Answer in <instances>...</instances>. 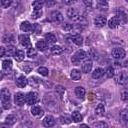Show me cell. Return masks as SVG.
<instances>
[{
    "label": "cell",
    "mask_w": 128,
    "mask_h": 128,
    "mask_svg": "<svg viewBox=\"0 0 128 128\" xmlns=\"http://www.w3.org/2000/svg\"><path fill=\"white\" fill-rule=\"evenodd\" d=\"M10 99H11L10 91L7 88H2L1 89V102H2V107L4 109H9L11 107Z\"/></svg>",
    "instance_id": "6da1fadb"
},
{
    "label": "cell",
    "mask_w": 128,
    "mask_h": 128,
    "mask_svg": "<svg viewBox=\"0 0 128 128\" xmlns=\"http://www.w3.org/2000/svg\"><path fill=\"white\" fill-rule=\"evenodd\" d=\"M86 56H87V54H86V52H85L84 50H78V51H76L75 54L72 56L71 61H72V63H73L74 65H79V64H80V61L84 60V59L86 58Z\"/></svg>",
    "instance_id": "7a4b0ae2"
},
{
    "label": "cell",
    "mask_w": 128,
    "mask_h": 128,
    "mask_svg": "<svg viewBox=\"0 0 128 128\" xmlns=\"http://www.w3.org/2000/svg\"><path fill=\"white\" fill-rule=\"evenodd\" d=\"M115 82L119 85H125L128 82V75L125 72H119L115 77Z\"/></svg>",
    "instance_id": "3957f363"
},
{
    "label": "cell",
    "mask_w": 128,
    "mask_h": 128,
    "mask_svg": "<svg viewBox=\"0 0 128 128\" xmlns=\"http://www.w3.org/2000/svg\"><path fill=\"white\" fill-rule=\"evenodd\" d=\"M111 55H112V57L115 58V59H122V58H124V56H125V51H124L123 48L117 47V48L112 49Z\"/></svg>",
    "instance_id": "277c9868"
},
{
    "label": "cell",
    "mask_w": 128,
    "mask_h": 128,
    "mask_svg": "<svg viewBox=\"0 0 128 128\" xmlns=\"http://www.w3.org/2000/svg\"><path fill=\"white\" fill-rule=\"evenodd\" d=\"M38 100V95L36 92H29L27 95H26V103L28 105H32V104H35Z\"/></svg>",
    "instance_id": "5b68a950"
},
{
    "label": "cell",
    "mask_w": 128,
    "mask_h": 128,
    "mask_svg": "<svg viewBox=\"0 0 128 128\" xmlns=\"http://www.w3.org/2000/svg\"><path fill=\"white\" fill-rule=\"evenodd\" d=\"M18 39H19V42H20V44H21L22 46H24V47H26V48H28V49L32 47L29 36H27V35H20Z\"/></svg>",
    "instance_id": "8992f818"
},
{
    "label": "cell",
    "mask_w": 128,
    "mask_h": 128,
    "mask_svg": "<svg viewBox=\"0 0 128 128\" xmlns=\"http://www.w3.org/2000/svg\"><path fill=\"white\" fill-rule=\"evenodd\" d=\"M14 101H15V103H16L18 106H22V105H24V103L26 102V95H24V94L21 93V92L16 93V94H15V97H14Z\"/></svg>",
    "instance_id": "52a82bcc"
},
{
    "label": "cell",
    "mask_w": 128,
    "mask_h": 128,
    "mask_svg": "<svg viewBox=\"0 0 128 128\" xmlns=\"http://www.w3.org/2000/svg\"><path fill=\"white\" fill-rule=\"evenodd\" d=\"M50 18L53 22H61L63 20V15L62 13H60L59 11L55 10V11H52L51 14H50Z\"/></svg>",
    "instance_id": "ba28073f"
},
{
    "label": "cell",
    "mask_w": 128,
    "mask_h": 128,
    "mask_svg": "<svg viewBox=\"0 0 128 128\" xmlns=\"http://www.w3.org/2000/svg\"><path fill=\"white\" fill-rule=\"evenodd\" d=\"M20 29L24 32H31L34 30V25L30 24L28 21H23L20 24Z\"/></svg>",
    "instance_id": "9c48e42d"
},
{
    "label": "cell",
    "mask_w": 128,
    "mask_h": 128,
    "mask_svg": "<svg viewBox=\"0 0 128 128\" xmlns=\"http://www.w3.org/2000/svg\"><path fill=\"white\" fill-rule=\"evenodd\" d=\"M43 125H44L45 127H48V128L54 126V125H55V119H54V117L51 116V115H47V116L43 119Z\"/></svg>",
    "instance_id": "30bf717a"
},
{
    "label": "cell",
    "mask_w": 128,
    "mask_h": 128,
    "mask_svg": "<svg viewBox=\"0 0 128 128\" xmlns=\"http://www.w3.org/2000/svg\"><path fill=\"white\" fill-rule=\"evenodd\" d=\"M107 23V19L105 16H97L94 19V24L97 27H103Z\"/></svg>",
    "instance_id": "8fae6325"
},
{
    "label": "cell",
    "mask_w": 128,
    "mask_h": 128,
    "mask_svg": "<svg viewBox=\"0 0 128 128\" xmlns=\"http://www.w3.org/2000/svg\"><path fill=\"white\" fill-rule=\"evenodd\" d=\"M70 39H71V41H72L74 44H76L77 46H81V45L83 44V38H82V36H81L80 34L71 35V36H70Z\"/></svg>",
    "instance_id": "7c38bea8"
},
{
    "label": "cell",
    "mask_w": 128,
    "mask_h": 128,
    "mask_svg": "<svg viewBox=\"0 0 128 128\" xmlns=\"http://www.w3.org/2000/svg\"><path fill=\"white\" fill-rule=\"evenodd\" d=\"M121 23V21H120V19L117 17V16H114V17H112L109 21H108V26H109V28H116L119 24Z\"/></svg>",
    "instance_id": "4fadbf2b"
},
{
    "label": "cell",
    "mask_w": 128,
    "mask_h": 128,
    "mask_svg": "<svg viewBox=\"0 0 128 128\" xmlns=\"http://www.w3.org/2000/svg\"><path fill=\"white\" fill-rule=\"evenodd\" d=\"M27 83H28V80H27L23 75L19 76V77L16 79V85H17L18 87H20V88H24V87L27 85Z\"/></svg>",
    "instance_id": "5bb4252c"
},
{
    "label": "cell",
    "mask_w": 128,
    "mask_h": 128,
    "mask_svg": "<svg viewBox=\"0 0 128 128\" xmlns=\"http://www.w3.org/2000/svg\"><path fill=\"white\" fill-rule=\"evenodd\" d=\"M78 14H79V12H78L75 8H73V7L68 8L67 11H66V15H67V17H68L69 19H71V20H73Z\"/></svg>",
    "instance_id": "9a60e30c"
},
{
    "label": "cell",
    "mask_w": 128,
    "mask_h": 128,
    "mask_svg": "<svg viewBox=\"0 0 128 128\" xmlns=\"http://www.w3.org/2000/svg\"><path fill=\"white\" fill-rule=\"evenodd\" d=\"M92 69V62L91 60H86L83 64H82V72L83 73H88L90 72Z\"/></svg>",
    "instance_id": "2e32d148"
},
{
    "label": "cell",
    "mask_w": 128,
    "mask_h": 128,
    "mask_svg": "<svg viewBox=\"0 0 128 128\" xmlns=\"http://www.w3.org/2000/svg\"><path fill=\"white\" fill-rule=\"evenodd\" d=\"M104 75V70L102 68H96L93 72H92V78L94 79H99Z\"/></svg>",
    "instance_id": "e0dca14e"
},
{
    "label": "cell",
    "mask_w": 128,
    "mask_h": 128,
    "mask_svg": "<svg viewBox=\"0 0 128 128\" xmlns=\"http://www.w3.org/2000/svg\"><path fill=\"white\" fill-rule=\"evenodd\" d=\"M70 76H71L72 80H74V81H78V80L81 79V72H80V70L73 69V70L71 71V73H70Z\"/></svg>",
    "instance_id": "ac0fdd59"
},
{
    "label": "cell",
    "mask_w": 128,
    "mask_h": 128,
    "mask_svg": "<svg viewBox=\"0 0 128 128\" xmlns=\"http://www.w3.org/2000/svg\"><path fill=\"white\" fill-rule=\"evenodd\" d=\"M50 50H51V53L54 54V55H60V54L63 53V48H62L61 46H59V45H54V46H52V47L50 48Z\"/></svg>",
    "instance_id": "d6986e66"
},
{
    "label": "cell",
    "mask_w": 128,
    "mask_h": 128,
    "mask_svg": "<svg viewBox=\"0 0 128 128\" xmlns=\"http://www.w3.org/2000/svg\"><path fill=\"white\" fill-rule=\"evenodd\" d=\"M95 114L98 115V116H103L105 114V107L103 104H98L95 108Z\"/></svg>",
    "instance_id": "ffe728a7"
},
{
    "label": "cell",
    "mask_w": 128,
    "mask_h": 128,
    "mask_svg": "<svg viewBox=\"0 0 128 128\" xmlns=\"http://www.w3.org/2000/svg\"><path fill=\"white\" fill-rule=\"evenodd\" d=\"M31 113L34 116H41L43 114V109L40 106H33L31 108Z\"/></svg>",
    "instance_id": "44dd1931"
},
{
    "label": "cell",
    "mask_w": 128,
    "mask_h": 128,
    "mask_svg": "<svg viewBox=\"0 0 128 128\" xmlns=\"http://www.w3.org/2000/svg\"><path fill=\"white\" fill-rule=\"evenodd\" d=\"M36 48H37L39 51H45L46 48H47V42L44 41V40H39V41L36 43Z\"/></svg>",
    "instance_id": "7402d4cb"
},
{
    "label": "cell",
    "mask_w": 128,
    "mask_h": 128,
    "mask_svg": "<svg viewBox=\"0 0 128 128\" xmlns=\"http://www.w3.org/2000/svg\"><path fill=\"white\" fill-rule=\"evenodd\" d=\"M24 57H25V53H24V51H22V50H17L16 53H15V55H14L15 60L18 61V62L23 61V60H24Z\"/></svg>",
    "instance_id": "603a6c76"
},
{
    "label": "cell",
    "mask_w": 128,
    "mask_h": 128,
    "mask_svg": "<svg viewBox=\"0 0 128 128\" xmlns=\"http://www.w3.org/2000/svg\"><path fill=\"white\" fill-rule=\"evenodd\" d=\"M45 40H46V42L52 44V43H55V42H56L57 38H56L55 34H53V33H47V34L45 35Z\"/></svg>",
    "instance_id": "cb8c5ba5"
},
{
    "label": "cell",
    "mask_w": 128,
    "mask_h": 128,
    "mask_svg": "<svg viewBox=\"0 0 128 128\" xmlns=\"http://www.w3.org/2000/svg\"><path fill=\"white\" fill-rule=\"evenodd\" d=\"M75 95L78 97V98H83L85 96V89L81 86H78L75 88Z\"/></svg>",
    "instance_id": "d4e9b609"
},
{
    "label": "cell",
    "mask_w": 128,
    "mask_h": 128,
    "mask_svg": "<svg viewBox=\"0 0 128 128\" xmlns=\"http://www.w3.org/2000/svg\"><path fill=\"white\" fill-rule=\"evenodd\" d=\"M71 118H72V120H73L74 122H76V123L82 121V119H83L82 115H81L78 111H74V112H72V116H71Z\"/></svg>",
    "instance_id": "484cf974"
},
{
    "label": "cell",
    "mask_w": 128,
    "mask_h": 128,
    "mask_svg": "<svg viewBox=\"0 0 128 128\" xmlns=\"http://www.w3.org/2000/svg\"><path fill=\"white\" fill-rule=\"evenodd\" d=\"M11 67H12V61L10 59L3 60V62H2V68L4 70H10Z\"/></svg>",
    "instance_id": "4316f807"
},
{
    "label": "cell",
    "mask_w": 128,
    "mask_h": 128,
    "mask_svg": "<svg viewBox=\"0 0 128 128\" xmlns=\"http://www.w3.org/2000/svg\"><path fill=\"white\" fill-rule=\"evenodd\" d=\"M96 5H97V7H98L100 10H107V8H108V3H107L106 1H103V0L98 1V2L96 3Z\"/></svg>",
    "instance_id": "83f0119b"
},
{
    "label": "cell",
    "mask_w": 128,
    "mask_h": 128,
    "mask_svg": "<svg viewBox=\"0 0 128 128\" xmlns=\"http://www.w3.org/2000/svg\"><path fill=\"white\" fill-rule=\"evenodd\" d=\"M22 69L24 70V72L25 73H30L31 71H32V69H33V67H32V65H31V63H29V62H25L23 65H22Z\"/></svg>",
    "instance_id": "f1b7e54d"
},
{
    "label": "cell",
    "mask_w": 128,
    "mask_h": 128,
    "mask_svg": "<svg viewBox=\"0 0 128 128\" xmlns=\"http://www.w3.org/2000/svg\"><path fill=\"white\" fill-rule=\"evenodd\" d=\"M15 122H16V117L14 115H8L5 119V123L8 125H13L15 124Z\"/></svg>",
    "instance_id": "f546056e"
},
{
    "label": "cell",
    "mask_w": 128,
    "mask_h": 128,
    "mask_svg": "<svg viewBox=\"0 0 128 128\" xmlns=\"http://www.w3.org/2000/svg\"><path fill=\"white\" fill-rule=\"evenodd\" d=\"M88 56H89V58L92 59V60H97V59H98V53H97V51L94 50V49H90V50L88 51Z\"/></svg>",
    "instance_id": "4dcf8cb0"
},
{
    "label": "cell",
    "mask_w": 128,
    "mask_h": 128,
    "mask_svg": "<svg viewBox=\"0 0 128 128\" xmlns=\"http://www.w3.org/2000/svg\"><path fill=\"white\" fill-rule=\"evenodd\" d=\"M27 56L29 58H35L37 56V50L35 48H33V47L29 48L28 51H27Z\"/></svg>",
    "instance_id": "1f68e13d"
},
{
    "label": "cell",
    "mask_w": 128,
    "mask_h": 128,
    "mask_svg": "<svg viewBox=\"0 0 128 128\" xmlns=\"http://www.w3.org/2000/svg\"><path fill=\"white\" fill-rule=\"evenodd\" d=\"M13 40H14V37L11 34H5L3 36V38H2V41L4 43H8V44L11 43V42H13Z\"/></svg>",
    "instance_id": "d6a6232c"
},
{
    "label": "cell",
    "mask_w": 128,
    "mask_h": 128,
    "mask_svg": "<svg viewBox=\"0 0 128 128\" xmlns=\"http://www.w3.org/2000/svg\"><path fill=\"white\" fill-rule=\"evenodd\" d=\"M105 73H106V76H107L108 78H112V77H114V75H115V69L110 66V67H108V68L106 69Z\"/></svg>",
    "instance_id": "836d02e7"
},
{
    "label": "cell",
    "mask_w": 128,
    "mask_h": 128,
    "mask_svg": "<svg viewBox=\"0 0 128 128\" xmlns=\"http://www.w3.org/2000/svg\"><path fill=\"white\" fill-rule=\"evenodd\" d=\"M44 5V2L43 1H34L32 3V6L34 7V10H41L42 6Z\"/></svg>",
    "instance_id": "e575fe53"
},
{
    "label": "cell",
    "mask_w": 128,
    "mask_h": 128,
    "mask_svg": "<svg viewBox=\"0 0 128 128\" xmlns=\"http://www.w3.org/2000/svg\"><path fill=\"white\" fill-rule=\"evenodd\" d=\"M17 50H15V47L14 46H8V48L6 49V54L8 56H14L15 53H16Z\"/></svg>",
    "instance_id": "d590c367"
},
{
    "label": "cell",
    "mask_w": 128,
    "mask_h": 128,
    "mask_svg": "<svg viewBox=\"0 0 128 128\" xmlns=\"http://www.w3.org/2000/svg\"><path fill=\"white\" fill-rule=\"evenodd\" d=\"M37 71L42 76H48V74H49V71H48V69L46 67H39Z\"/></svg>",
    "instance_id": "8d00e7d4"
},
{
    "label": "cell",
    "mask_w": 128,
    "mask_h": 128,
    "mask_svg": "<svg viewBox=\"0 0 128 128\" xmlns=\"http://www.w3.org/2000/svg\"><path fill=\"white\" fill-rule=\"evenodd\" d=\"M120 118L124 123H128V112L127 111H122L120 113Z\"/></svg>",
    "instance_id": "74e56055"
},
{
    "label": "cell",
    "mask_w": 128,
    "mask_h": 128,
    "mask_svg": "<svg viewBox=\"0 0 128 128\" xmlns=\"http://www.w3.org/2000/svg\"><path fill=\"white\" fill-rule=\"evenodd\" d=\"M62 29L67 31V32H69V31H71L73 29V25L70 24V23H63L62 24Z\"/></svg>",
    "instance_id": "f35d334b"
},
{
    "label": "cell",
    "mask_w": 128,
    "mask_h": 128,
    "mask_svg": "<svg viewBox=\"0 0 128 128\" xmlns=\"http://www.w3.org/2000/svg\"><path fill=\"white\" fill-rule=\"evenodd\" d=\"M94 127L95 128H108V125L103 121H99L94 124Z\"/></svg>",
    "instance_id": "ab89813d"
},
{
    "label": "cell",
    "mask_w": 128,
    "mask_h": 128,
    "mask_svg": "<svg viewBox=\"0 0 128 128\" xmlns=\"http://www.w3.org/2000/svg\"><path fill=\"white\" fill-rule=\"evenodd\" d=\"M41 15H42V10H33L32 18L33 19H37V18L41 17Z\"/></svg>",
    "instance_id": "60d3db41"
},
{
    "label": "cell",
    "mask_w": 128,
    "mask_h": 128,
    "mask_svg": "<svg viewBox=\"0 0 128 128\" xmlns=\"http://www.w3.org/2000/svg\"><path fill=\"white\" fill-rule=\"evenodd\" d=\"M56 92L58 93L59 96H62L65 93V88L61 85H58V86H56Z\"/></svg>",
    "instance_id": "b9f144b4"
},
{
    "label": "cell",
    "mask_w": 128,
    "mask_h": 128,
    "mask_svg": "<svg viewBox=\"0 0 128 128\" xmlns=\"http://www.w3.org/2000/svg\"><path fill=\"white\" fill-rule=\"evenodd\" d=\"M11 1H8V0H1V2H0V5H1V7L2 8H8L10 5H11Z\"/></svg>",
    "instance_id": "7bdbcfd3"
},
{
    "label": "cell",
    "mask_w": 128,
    "mask_h": 128,
    "mask_svg": "<svg viewBox=\"0 0 128 128\" xmlns=\"http://www.w3.org/2000/svg\"><path fill=\"white\" fill-rule=\"evenodd\" d=\"M121 99L123 101H128V90H122V92H121Z\"/></svg>",
    "instance_id": "ee69618b"
},
{
    "label": "cell",
    "mask_w": 128,
    "mask_h": 128,
    "mask_svg": "<svg viewBox=\"0 0 128 128\" xmlns=\"http://www.w3.org/2000/svg\"><path fill=\"white\" fill-rule=\"evenodd\" d=\"M60 122H61L62 124H63V123H64V124H68V123H70V119H69L68 117H66V116H65V117H64V116H61V117H60Z\"/></svg>",
    "instance_id": "f6af8a7d"
},
{
    "label": "cell",
    "mask_w": 128,
    "mask_h": 128,
    "mask_svg": "<svg viewBox=\"0 0 128 128\" xmlns=\"http://www.w3.org/2000/svg\"><path fill=\"white\" fill-rule=\"evenodd\" d=\"M34 31H35V33H37V34H40V33H41V27H40L38 24H35V25H34Z\"/></svg>",
    "instance_id": "bcb514c9"
},
{
    "label": "cell",
    "mask_w": 128,
    "mask_h": 128,
    "mask_svg": "<svg viewBox=\"0 0 128 128\" xmlns=\"http://www.w3.org/2000/svg\"><path fill=\"white\" fill-rule=\"evenodd\" d=\"M84 4H85L87 7H89V8H90V7L92 6V4H93V3H92V1H87V0H85V1H84Z\"/></svg>",
    "instance_id": "7dc6e473"
},
{
    "label": "cell",
    "mask_w": 128,
    "mask_h": 128,
    "mask_svg": "<svg viewBox=\"0 0 128 128\" xmlns=\"http://www.w3.org/2000/svg\"><path fill=\"white\" fill-rule=\"evenodd\" d=\"M5 55V48L4 47H0V56L3 57Z\"/></svg>",
    "instance_id": "c3c4849f"
},
{
    "label": "cell",
    "mask_w": 128,
    "mask_h": 128,
    "mask_svg": "<svg viewBox=\"0 0 128 128\" xmlns=\"http://www.w3.org/2000/svg\"><path fill=\"white\" fill-rule=\"evenodd\" d=\"M123 66H124V67H126V68H128V59H126V60L124 61V63H123Z\"/></svg>",
    "instance_id": "681fc988"
},
{
    "label": "cell",
    "mask_w": 128,
    "mask_h": 128,
    "mask_svg": "<svg viewBox=\"0 0 128 128\" xmlns=\"http://www.w3.org/2000/svg\"><path fill=\"white\" fill-rule=\"evenodd\" d=\"M79 128H89V126H88V125H86V124H81Z\"/></svg>",
    "instance_id": "f907efd6"
},
{
    "label": "cell",
    "mask_w": 128,
    "mask_h": 128,
    "mask_svg": "<svg viewBox=\"0 0 128 128\" xmlns=\"http://www.w3.org/2000/svg\"><path fill=\"white\" fill-rule=\"evenodd\" d=\"M75 1H64V3L65 4H73Z\"/></svg>",
    "instance_id": "816d5d0a"
},
{
    "label": "cell",
    "mask_w": 128,
    "mask_h": 128,
    "mask_svg": "<svg viewBox=\"0 0 128 128\" xmlns=\"http://www.w3.org/2000/svg\"><path fill=\"white\" fill-rule=\"evenodd\" d=\"M1 128H8V127H6V126H1Z\"/></svg>",
    "instance_id": "f5cc1de1"
}]
</instances>
